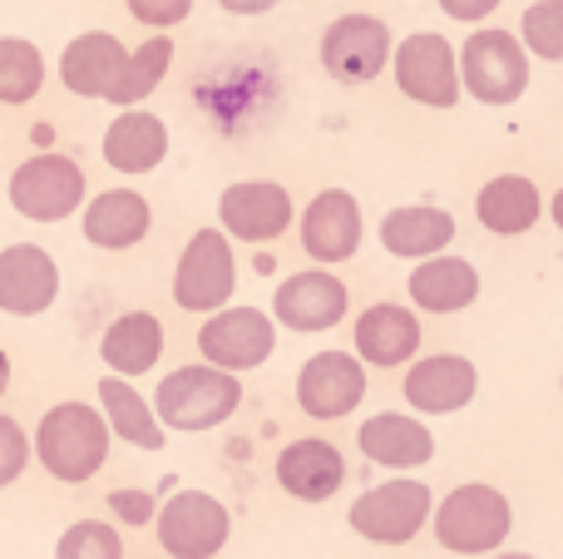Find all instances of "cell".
<instances>
[{"instance_id":"cell-1","label":"cell","mask_w":563,"mask_h":559,"mask_svg":"<svg viewBox=\"0 0 563 559\" xmlns=\"http://www.w3.org/2000/svg\"><path fill=\"white\" fill-rule=\"evenodd\" d=\"M109 431L104 412L89 402H59L40 416L35 426V461L45 465V475H55L59 485H89L109 461Z\"/></svg>"},{"instance_id":"cell-2","label":"cell","mask_w":563,"mask_h":559,"mask_svg":"<svg viewBox=\"0 0 563 559\" xmlns=\"http://www.w3.org/2000/svg\"><path fill=\"white\" fill-rule=\"evenodd\" d=\"M238 406H243V382L208 362L174 366V372L154 386L158 421H164V431H178V436L213 431V426L233 421Z\"/></svg>"},{"instance_id":"cell-3","label":"cell","mask_w":563,"mask_h":559,"mask_svg":"<svg viewBox=\"0 0 563 559\" xmlns=\"http://www.w3.org/2000/svg\"><path fill=\"white\" fill-rule=\"evenodd\" d=\"M430 530H435L440 550L450 555H499L515 530V505L499 485L470 481L455 485L445 501H435V515H430Z\"/></svg>"},{"instance_id":"cell-4","label":"cell","mask_w":563,"mask_h":559,"mask_svg":"<svg viewBox=\"0 0 563 559\" xmlns=\"http://www.w3.org/2000/svg\"><path fill=\"white\" fill-rule=\"evenodd\" d=\"M5 198L20 218H30V223H65V218L85 213L89 178L69 154L45 149V154L20 158L10 184H5Z\"/></svg>"},{"instance_id":"cell-5","label":"cell","mask_w":563,"mask_h":559,"mask_svg":"<svg viewBox=\"0 0 563 559\" xmlns=\"http://www.w3.org/2000/svg\"><path fill=\"white\" fill-rule=\"evenodd\" d=\"M460 85H465L470 99L489 109H509L525 99L529 89V50L519 35L489 25L475 30V35L460 45Z\"/></svg>"},{"instance_id":"cell-6","label":"cell","mask_w":563,"mask_h":559,"mask_svg":"<svg viewBox=\"0 0 563 559\" xmlns=\"http://www.w3.org/2000/svg\"><path fill=\"white\" fill-rule=\"evenodd\" d=\"M238 293V253L233 238L223 228H198L184 243L174 267V303L194 317H213L223 307H233Z\"/></svg>"},{"instance_id":"cell-7","label":"cell","mask_w":563,"mask_h":559,"mask_svg":"<svg viewBox=\"0 0 563 559\" xmlns=\"http://www.w3.org/2000/svg\"><path fill=\"white\" fill-rule=\"evenodd\" d=\"M435 515V495H430L426 481H410V475H396V481H380L371 491H361L346 511V525L371 545H410Z\"/></svg>"},{"instance_id":"cell-8","label":"cell","mask_w":563,"mask_h":559,"mask_svg":"<svg viewBox=\"0 0 563 559\" xmlns=\"http://www.w3.org/2000/svg\"><path fill=\"white\" fill-rule=\"evenodd\" d=\"M390 79L420 109H455L460 95H465V85H460V50L445 35H435V30H416V35L396 40Z\"/></svg>"},{"instance_id":"cell-9","label":"cell","mask_w":563,"mask_h":559,"mask_svg":"<svg viewBox=\"0 0 563 559\" xmlns=\"http://www.w3.org/2000/svg\"><path fill=\"white\" fill-rule=\"evenodd\" d=\"M154 530L168 559H218L233 540V511L208 491H174L158 505Z\"/></svg>"},{"instance_id":"cell-10","label":"cell","mask_w":563,"mask_h":559,"mask_svg":"<svg viewBox=\"0 0 563 559\" xmlns=\"http://www.w3.org/2000/svg\"><path fill=\"white\" fill-rule=\"evenodd\" d=\"M321 69H327L336 85H371L390 69V55H396V40H390V25L380 15H366V10H351V15H336L327 30H321Z\"/></svg>"},{"instance_id":"cell-11","label":"cell","mask_w":563,"mask_h":559,"mask_svg":"<svg viewBox=\"0 0 563 559\" xmlns=\"http://www.w3.org/2000/svg\"><path fill=\"white\" fill-rule=\"evenodd\" d=\"M273 352H277V322L263 307L233 303L223 313L203 317V327H198V357L208 366H218V372H233V376L257 372Z\"/></svg>"},{"instance_id":"cell-12","label":"cell","mask_w":563,"mask_h":559,"mask_svg":"<svg viewBox=\"0 0 563 559\" xmlns=\"http://www.w3.org/2000/svg\"><path fill=\"white\" fill-rule=\"evenodd\" d=\"M291 218H297V204L291 194L273 178H238V184L223 188L218 198V228H223L233 243H253L267 248L277 238H287Z\"/></svg>"},{"instance_id":"cell-13","label":"cell","mask_w":563,"mask_h":559,"mask_svg":"<svg viewBox=\"0 0 563 559\" xmlns=\"http://www.w3.org/2000/svg\"><path fill=\"white\" fill-rule=\"evenodd\" d=\"M366 238V218L351 188H321L297 218V243L317 267L351 263Z\"/></svg>"},{"instance_id":"cell-14","label":"cell","mask_w":563,"mask_h":559,"mask_svg":"<svg viewBox=\"0 0 563 559\" xmlns=\"http://www.w3.org/2000/svg\"><path fill=\"white\" fill-rule=\"evenodd\" d=\"M351 313V293L331 267H307V273H291L277 283L273 293V322L287 327V332L317 337L341 327Z\"/></svg>"},{"instance_id":"cell-15","label":"cell","mask_w":563,"mask_h":559,"mask_svg":"<svg viewBox=\"0 0 563 559\" xmlns=\"http://www.w3.org/2000/svg\"><path fill=\"white\" fill-rule=\"evenodd\" d=\"M366 402V362L356 352H317L297 372V406L311 421H341Z\"/></svg>"},{"instance_id":"cell-16","label":"cell","mask_w":563,"mask_h":559,"mask_svg":"<svg viewBox=\"0 0 563 559\" xmlns=\"http://www.w3.org/2000/svg\"><path fill=\"white\" fill-rule=\"evenodd\" d=\"M400 396L410 402L416 416H455L479 396V366L460 352L416 357V362L406 366Z\"/></svg>"},{"instance_id":"cell-17","label":"cell","mask_w":563,"mask_h":559,"mask_svg":"<svg viewBox=\"0 0 563 559\" xmlns=\"http://www.w3.org/2000/svg\"><path fill=\"white\" fill-rule=\"evenodd\" d=\"M59 297V263L40 243L0 248V313L5 317H40Z\"/></svg>"},{"instance_id":"cell-18","label":"cell","mask_w":563,"mask_h":559,"mask_svg":"<svg viewBox=\"0 0 563 559\" xmlns=\"http://www.w3.org/2000/svg\"><path fill=\"white\" fill-rule=\"evenodd\" d=\"M277 485L301 505H321L346 485V456L341 446H331L327 436H301V441H287L273 461Z\"/></svg>"},{"instance_id":"cell-19","label":"cell","mask_w":563,"mask_h":559,"mask_svg":"<svg viewBox=\"0 0 563 559\" xmlns=\"http://www.w3.org/2000/svg\"><path fill=\"white\" fill-rule=\"evenodd\" d=\"M356 451L380 471H420L435 461V431L410 412H376L356 426Z\"/></svg>"},{"instance_id":"cell-20","label":"cell","mask_w":563,"mask_h":559,"mask_svg":"<svg viewBox=\"0 0 563 559\" xmlns=\"http://www.w3.org/2000/svg\"><path fill=\"white\" fill-rule=\"evenodd\" d=\"M351 342L366 366H410L420 357V317L406 303H371L366 313L351 322Z\"/></svg>"},{"instance_id":"cell-21","label":"cell","mask_w":563,"mask_h":559,"mask_svg":"<svg viewBox=\"0 0 563 559\" xmlns=\"http://www.w3.org/2000/svg\"><path fill=\"white\" fill-rule=\"evenodd\" d=\"M129 65V45L114 30H85L59 50V85L75 99H109Z\"/></svg>"},{"instance_id":"cell-22","label":"cell","mask_w":563,"mask_h":559,"mask_svg":"<svg viewBox=\"0 0 563 559\" xmlns=\"http://www.w3.org/2000/svg\"><path fill=\"white\" fill-rule=\"evenodd\" d=\"M79 228H85V238L95 248H104V253H129V248H139L148 238V228H154V204H148L139 188H104V194H95L85 204Z\"/></svg>"},{"instance_id":"cell-23","label":"cell","mask_w":563,"mask_h":559,"mask_svg":"<svg viewBox=\"0 0 563 559\" xmlns=\"http://www.w3.org/2000/svg\"><path fill=\"white\" fill-rule=\"evenodd\" d=\"M376 238L390 257L430 263V257L450 253V243H455V213H450V208H435V204H400L380 218Z\"/></svg>"},{"instance_id":"cell-24","label":"cell","mask_w":563,"mask_h":559,"mask_svg":"<svg viewBox=\"0 0 563 559\" xmlns=\"http://www.w3.org/2000/svg\"><path fill=\"white\" fill-rule=\"evenodd\" d=\"M406 293H410V307H416V313L455 317V313H465V307H475V297H479V267L470 263V257L440 253V257H430V263L410 267Z\"/></svg>"},{"instance_id":"cell-25","label":"cell","mask_w":563,"mask_h":559,"mask_svg":"<svg viewBox=\"0 0 563 559\" xmlns=\"http://www.w3.org/2000/svg\"><path fill=\"white\" fill-rule=\"evenodd\" d=\"M475 218H479V228L495 238H525V233H534V223L544 218V194H539V184L525 174H495L489 184H479Z\"/></svg>"},{"instance_id":"cell-26","label":"cell","mask_w":563,"mask_h":559,"mask_svg":"<svg viewBox=\"0 0 563 559\" xmlns=\"http://www.w3.org/2000/svg\"><path fill=\"white\" fill-rule=\"evenodd\" d=\"M168 158V124L154 109H119L104 129V164L119 174H154Z\"/></svg>"},{"instance_id":"cell-27","label":"cell","mask_w":563,"mask_h":559,"mask_svg":"<svg viewBox=\"0 0 563 559\" xmlns=\"http://www.w3.org/2000/svg\"><path fill=\"white\" fill-rule=\"evenodd\" d=\"M99 357H104L109 376H124V382L148 376L158 366V357H164V322L154 313H144V307L114 317L104 327V337H99Z\"/></svg>"},{"instance_id":"cell-28","label":"cell","mask_w":563,"mask_h":559,"mask_svg":"<svg viewBox=\"0 0 563 559\" xmlns=\"http://www.w3.org/2000/svg\"><path fill=\"white\" fill-rule=\"evenodd\" d=\"M95 396H99V412H104L109 431H114L119 441L139 446V451H164V446H168L164 421H158L154 402H148V396L139 392L134 382L104 372V376H99V386H95Z\"/></svg>"},{"instance_id":"cell-29","label":"cell","mask_w":563,"mask_h":559,"mask_svg":"<svg viewBox=\"0 0 563 559\" xmlns=\"http://www.w3.org/2000/svg\"><path fill=\"white\" fill-rule=\"evenodd\" d=\"M168 65H174V40H168V35H148L139 50H129L124 75H119V85L109 89V105H114V109H139L168 79Z\"/></svg>"},{"instance_id":"cell-30","label":"cell","mask_w":563,"mask_h":559,"mask_svg":"<svg viewBox=\"0 0 563 559\" xmlns=\"http://www.w3.org/2000/svg\"><path fill=\"white\" fill-rule=\"evenodd\" d=\"M45 89V55L25 35H0V105L20 109Z\"/></svg>"},{"instance_id":"cell-31","label":"cell","mask_w":563,"mask_h":559,"mask_svg":"<svg viewBox=\"0 0 563 559\" xmlns=\"http://www.w3.org/2000/svg\"><path fill=\"white\" fill-rule=\"evenodd\" d=\"M519 40L534 59H549L559 65L563 59V0H534L519 20Z\"/></svg>"},{"instance_id":"cell-32","label":"cell","mask_w":563,"mask_h":559,"mask_svg":"<svg viewBox=\"0 0 563 559\" xmlns=\"http://www.w3.org/2000/svg\"><path fill=\"white\" fill-rule=\"evenodd\" d=\"M55 559H124V535L109 520H75L55 540Z\"/></svg>"},{"instance_id":"cell-33","label":"cell","mask_w":563,"mask_h":559,"mask_svg":"<svg viewBox=\"0 0 563 559\" xmlns=\"http://www.w3.org/2000/svg\"><path fill=\"white\" fill-rule=\"evenodd\" d=\"M30 456H35V441L25 436V426L15 416H0V491L30 471Z\"/></svg>"},{"instance_id":"cell-34","label":"cell","mask_w":563,"mask_h":559,"mask_svg":"<svg viewBox=\"0 0 563 559\" xmlns=\"http://www.w3.org/2000/svg\"><path fill=\"white\" fill-rule=\"evenodd\" d=\"M129 15L139 20V25H148L154 35H168L174 25H184L188 15H194V0H124Z\"/></svg>"},{"instance_id":"cell-35","label":"cell","mask_w":563,"mask_h":559,"mask_svg":"<svg viewBox=\"0 0 563 559\" xmlns=\"http://www.w3.org/2000/svg\"><path fill=\"white\" fill-rule=\"evenodd\" d=\"M109 511H114L119 525H148V520H158V505H154V495H148V491H114V495H109Z\"/></svg>"},{"instance_id":"cell-36","label":"cell","mask_w":563,"mask_h":559,"mask_svg":"<svg viewBox=\"0 0 563 559\" xmlns=\"http://www.w3.org/2000/svg\"><path fill=\"white\" fill-rule=\"evenodd\" d=\"M499 6H505V0H440V10H445L450 20H465V25H479V20H489Z\"/></svg>"},{"instance_id":"cell-37","label":"cell","mask_w":563,"mask_h":559,"mask_svg":"<svg viewBox=\"0 0 563 559\" xmlns=\"http://www.w3.org/2000/svg\"><path fill=\"white\" fill-rule=\"evenodd\" d=\"M218 6H223L228 15H267V10L282 6V0H218Z\"/></svg>"},{"instance_id":"cell-38","label":"cell","mask_w":563,"mask_h":559,"mask_svg":"<svg viewBox=\"0 0 563 559\" xmlns=\"http://www.w3.org/2000/svg\"><path fill=\"white\" fill-rule=\"evenodd\" d=\"M549 218H554V228H559V233H563V188H559V194H554V198H549Z\"/></svg>"},{"instance_id":"cell-39","label":"cell","mask_w":563,"mask_h":559,"mask_svg":"<svg viewBox=\"0 0 563 559\" xmlns=\"http://www.w3.org/2000/svg\"><path fill=\"white\" fill-rule=\"evenodd\" d=\"M5 392H10V352L0 347V396H5Z\"/></svg>"},{"instance_id":"cell-40","label":"cell","mask_w":563,"mask_h":559,"mask_svg":"<svg viewBox=\"0 0 563 559\" xmlns=\"http://www.w3.org/2000/svg\"><path fill=\"white\" fill-rule=\"evenodd\" d=\"M489 559H539V555H529V550H499V555H489Z\"/></svg>"}]
</instances>
